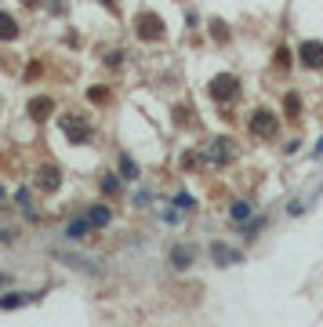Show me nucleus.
Returning a JSON list of instances; mask_svg holds the SVG:
<instances>
[{"label":"nucleus","mask_w":323,"mask_h":327,"mask_svg":"<svg viewBox=\"0 0 323 327\" xmlns=\"http://www.w3.org/2000/svg\"><path fill=\"white\" fill-rule=\"evenodd\" d=\"M211 258H214L218 265H232V262H240V251L225 248V243H211Z\"/></svg>","instance_id":"obj_8"},{"label":"nucleus","mask_w":323,"mask_h":327,"mask_svg":"<svg viewBox=\"0 0 323 327\" xmlns=\"http://www.w3.org/2000/svg\"><path fill=\"white\" fill-rule=\"evenodd\" d=\"M175 203H178V208H185V211H189V208H192V196H185V193H178V200H175Z\"/></svg>","instance_id":"obj_20"},{"label":"nucleus","mask_w":323,"mask_h":327,"mask_svg":"<svg viewBox=\"0 0 323 327\" xmlns=\"http://www.w3.org/2000/svg\"><path fill=\"white\" fill-rule=\"evenodd\" d=\"M18 36V26H15V18L8 15V11H0V40H15Z\"/></svg>","instance_id":"obj_13"},{"label":"nucleus","mask_w":323,"mask_h":327,"mask_svg":"<svg viewBox=\"0 0 323 327\" xmlns=\"http://www.w3.org/2000/svg\"><path fill=\"white\" fill-rule=\"evenodd\" d=\"M247 215H251V203H244V200H240V203H232V218H236V222H244Z\"/></svg>","instance_id":"obj_18"},{"label":"nucleus","mask_w":323,"mask_h":327,"mask_svg":"<svg viewBox=\"0 0 323 327\" xmlns=\"http://www.w3.org/2000/svg\"><path fill=\"white\" fill-rule=\"evenodd\" d=\"M211 160H229V142H225V138H218V142L211 146Z\"/></svg>","instance_id":"obj_16"},{"label":"nucleus","mask_w":323,"mask_h":327,"mask_svg":"<svg viewBox=\"0 0 323 327\" xmlns=\"http://www.w3.org/2000/svg\"><path fill=\"white\" fill-rule=\"evenodd\" d=\"M236 91H240V80H236V76H229V73H222V76H214V80H211V95H214L218 102L236 98Z\"/></svg>","instance_id":"obj_1"},{"label":"nucleus","mask_w":323,"mask_h":327,"mask_svg":"<svg viewBox=\"0 0 323 327\" xmlns=\"http://www.w3.org/2000/svg\"><path fill=\"white\" fill-rule=\"evenodd\" d=\"M4 283H8V276H4V273H0V288H4Z\"/></svg>","instance_id":"obj_22"},{"label":"nucleus","mask_w":323,"mask_h":327,"mask_svg":"<svg viewBox=\"0 0 323 327\" xmlns=\"http://www.w3.org/2000/svg\"><path fill=\"white\" fill-rule=\"evenodd\" d=\"M15 203H18L22 211H29V189H26V186H22V189L15 193Z\"/></svg>","instance_id":"obj_19"},{"label":"nucleus","mask_w":323,"mask_h":327,"mask_svg":"<svg viewBox=\"0 0 323 327\" xmlns=\"http://www.w3.org/2000/svg\"><path fill=\"white\" fill-rule=\"evenodd\" d=\"M298 55H302V62H305V66H312V69H316V66H323V44H316V40L302 44V51H298Z\"/></svg>","instance_id":"obj_7"},{"label":"nucleus","mask_w":323,"mask_h":327,"mask_svg":"<svg viewBox=\"0 0 323 327\" xmlns=\"http://www.w3.org/2000/svg\"><path fill=\"white\" fill-rule=\"evenodd\" d=\"M120 171H124V178H131V182L138 178V168H135V160H131V156H120Z\"/></svg>","instance_id":"obj_15"},{"label":"nucleus","mask_w":323,"mask_h":327,"mask_svg":"<svg viewBox=\"0 0 323 327\" xmlns=\"http://www.w3.org/2000/svg\"><path fill=\"white\" fill-rule=\"evenodd\" d=\"M0 200H4V186H0Z\"/></svg>","instance_id":"obj_23"},{"label":"nucleus","mask_w":323,"mask_h":327,"mask_svg":"<svg viewBox=\"0 0 323 327\" xmlns=\"http://www.w3.org/2000/svg\"><path fill=\"white\" fill-rule=\"evenodd\" d=\"M135 29H138V36L142 40H156V36H164V22H160L153 11H145V15H138V22H135Z\"/></svg>","instance_id":"obj_2"},{"label":"nucleus","mask_w":323,"mask_h":327,"mask_svg":"<svg viewBox=\"0 0 323 327\" xmlns=\"http://www.w3.org/2000/svg\"><path fill=\"white\" fill-rule=\"evenodd\" d=\"M251 131H254V135H262V138H269V135L276 131V116H272V113H265V109H258V113L251 116Z\"/></svg>","instance_id":"obj_3"},{"label":"nucleus","mask_w":323,"mask_h":327,"mask_svg":"<svg viewBox=\"0 0 323 327\" xmlns=\"http://www.w3.org/2000/svg\"><path fill=\"white\" fill-rule=\"evenodd\" d=\"M58 182H62V175L55 168H40V189H58Z\"/></svg>","instance_id":"obj_14"},{"label":"nucleus","mask_w":323,"mask_h":327,"mask_svg":"<svg viewBox=\"0 0 323 327\" xmlns=\"http://www.w3.org/2000/svg\"><path fill=\"white\" fill-rule=\"evenodd\" d=\"M62 128H66V138H69V142H88V138H91V128H88V124H80L76 116L62 120Z\"/></svg>","instance_id":"obj_4"},{"label":"nucleus","mask_w":323,"mask_h":327,"mask_svg":"<svg viewBox=\"0 0 323 327\" xmlns=\"http://www.w3.org/2000/svg\"><path fill=\"white\" fill-rule=\"evenodd\" d=\"M102 193H109V196L120 193V178H116V175H105V178H102Z\"/></svg>","instance_id":"obj_17"},{"label":"nucleus","mask_w":323,"mask_h":327,"mask_svg":"<svg viewBox=\"0 0 323 327\" xmlns=\"http://www.w3.org/2000/svg\"><path fill=\"white\" fill-rule=\"evenodd\" d=\"M51 113H55V102H51L48 95H40V98L29 102V120H48Z\"/></svg>","instance_id":"obj_5"},{"label":"nucleus","mask_w":323,"mask_h":327,"mask_svg":"<svg viewBox=\"0 0 323 327\" xmlns=\"http://www.w3.org/2000/svg\"><path fill=\"white\" fill-rule=\"evenodd\" d=\"M33 302V295L29 291H11V295H0V309H22V305H29Z\"/></svg>","instance_id":"obj_9"},{"label":"nucleus","mask_w":323,"mask_h":327,"mask_svg":"<svg viewBox=\"0 0 323 327\" xmlns=\"http://www.w3.org/2000/svg\"><path fill=\"white\" fill-rule=\"evenodd\" d=\"M171 262H175V269H189L192 265V248H182L178 243V248L171 251Z\"/></svg>","instance_id":"obj_12"},{"label":"nucleus","mask_w":323,"mask_h":327,"mask_svg":"<svg viewBox=\"0 0 323 327\" xmlns=\"http://www.w3.org/2000/svg\"><path fill=\"white\" fill-rule=\"evenodd\" d=\"M109 218H113V211L105 208V203H98V208H91V211H88V222H91V229H102V226H109Z\"/></svg>","instance_id":"obj_10"},{"label":"nucleus","mask_w":323,"mask_h":327,"mask_svg":"<svg viewBox=\"0 0 323 327\" xmlns=\"http://www.w3.org/2000/svg\"><path fill=\"white\" fill-rule=\"evenodd\" d=\"M51 255H55L58 262H69L73 269H88V273H95V262H91V258H84V255H73V251H58V248H55Z\"/></svg>","instance_id":"obj_6"},{"label":"nucleus","mask_w":323,"mask_h":327,"mask_svg":"<svg viewBox=\"0 0 323 327\" xmlns=\"http://www.w3.org/2000/svg\"><path fill=\"white\" fill-rule=\"evenodd\" d=\"M88 233H91V222H88V218H76V222L66 226V236H69V240H84Z\"/></svg>","instance_id":"obj_11"},{"label":"nucleus","mask_w":323,"mask_h":327,"mask_svg":"<svg viewBox=\"0 0 323 327\" xmlns=\"http://www.w3.org/2000/svg\"><path fill=\"white\" fill-rule=\"evenodd\" d=\"M91 98L95 102H105V88H91Z\"/></svg>","instance_id":"obj_21"}]
</instances>
